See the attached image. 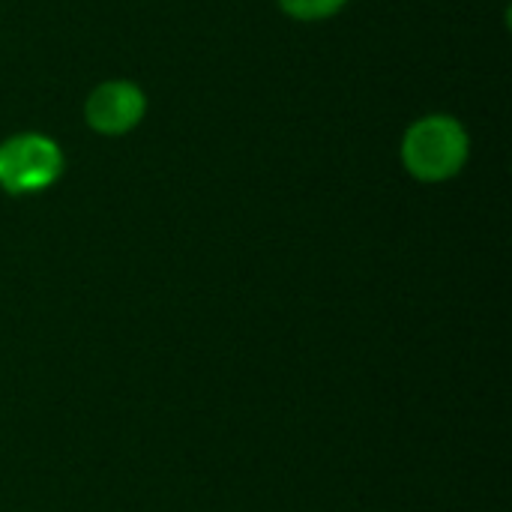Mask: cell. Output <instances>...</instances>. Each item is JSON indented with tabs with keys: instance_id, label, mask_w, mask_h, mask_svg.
Listing matches in <instances>:
<instances>
[{
	"instance_id": "7a4b0ae2",
	"label": "cell",
	"mask_w": 512,
	"mask_h": 512,
	"mask_svg": "<svg viewBox=\"0 0 512 512\" xmlns=\"http://www.w3.org/2000/svg\"><path fill=\"white\" fill-rule=\"evenodd\" d=\"M63 174L60 147L39 132H21L0 144V189L30 195L48 189Z\"/></svg>"
},
{
	"instance_id": "6da1fadb",
	"label": "cell",
	"mask_w": 512,
	"mask_h": 512,
	"mask_svg": "<svg viewBox=\"0 0 512 512\" xmlns=\"http://www.w3.org/2000/svg\"><path fill=\"white\" fill-rule=\"evenodd\" d=\"M402 162L411 177L441 183L456 177L468 162V132L450 114H429L417 120L402 138Z\"/></svg>"
},
{
	"instance_id": "3957f363",
	"label": "cell",
	"mask_w": 512,
	"mask_h": 512,
	"mask_svg": "<svg viewBox=\"0 0 512 512\" xmlns=\"http://www.w3.org/2000/svg\"><path fill=\"white\" fill-rule=\"evenodd\" d=\"M147 111V99L132 81H105L99 84L84 105L87 126L102 135H123L141 123Z\"/></svg>"
},
{
	"instance_id": "277c9868",
	"label": "cell",
	"mask_w": 512,
	"mask_h": 512,
	"mask_svg": "<svg viewBox=\"0 0 512 512\" xmlns=\"http://www.w3.org/2000/svg\"><path fill=\"white\" fill-rule=\"evenodd\" d=\"M348 0H279V6L297 21H321L336 15Z\"/></svg>"
}]
</instances>
